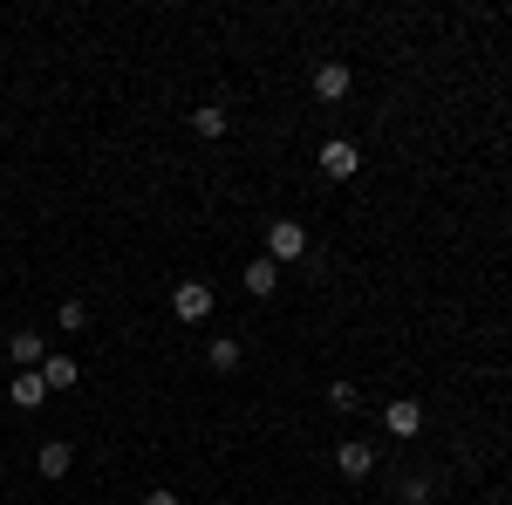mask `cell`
Returning a JSON list of instances; mask_svg holds the SVG:
<instances>
[{
  "label": "cell",
  "mask_w": 512,
  "mask_h": 505,
  "mask_svg": "<svg viewBox=\"0 0 512 505\" xmlns=\"http://www.w3.org/2000/svg\"><path fill=\"white\" fill-rule=\"evenodd\" d=\"M301 253H308V226L301 219H267V260L274 267H294Z\"/></svg>",
  "instance_id": "1"
},
{
  "label": "cell",
  "mask_w": 512,
  "mask_h": 505,
  "mask_svg": "<svg viewBox=\"0 0 512 505\" xmlns=\"http://www.w3.org/2000/svg\"><path fill=\"white\" fill-rule=\"evenodd\" d=\"M355 171H362V151H355L349 137H328V144H321V178L342 185V178H355Z\"/></svg>",
  "instance_id": "2"
},
{
  "label": "cell",
  "mask_w": 512,
  "mask_h": 505,
  "mask_svg": "<svg viewBox=\"0 0 512 505\" xmlns=\"http://www.w3.org/2000/svg\"><path fill=\"white\" fill-rule=\"evenodd\" d=\"M171 314H178V321H205V314H212V287H205V280H178V287H171Z\"/></svg>",
  "instance_id": "3"
},
{
  "label": "cell",
  "mask_w": 512,
  "mask_h": 505,
  "mask_svg": "<svg viewBox=\"0 0 512 505\" xmlns=\"http://www.w3.org/2000/svg\"><path fill=\"white\" fill-rule=\"evenodd\" d=\"M335 471H342L349 485H362V478L376 471V444H369V437H349V444L335 451Z\"/></svg>",
  "instance_id": "4"
},
{
  "label": "cell",
  "mask_w": 512,
  "mask_h": 505,
  "mask_svg": "<svg viewBox=\"0 0 512 505\" xmlns=\"http://www.w3.org/2000/svg\"><path fill=\"white\" fill-rule=\"evenodd\" d=\"M383 430H390V437H417V430H424V403H417V396L383 403Z\"/></svg>",
  "instance_id": "5"
},
{
  "label": "cell",
  "mask_w": 512,
  "mask_h": 505,
  "mask_svg": "<svg viewBox=\"0 0 512 505\" xmlns=\"http://www.w3.org/2000/svg\"><path fill=\"white\" fill-rule=\"evenodd\" d=\"M349 62H321V69H315V96H321V103H342V96H349Z\"/></svg>",
  "instance_id": "6"
},
{
  "label": "cell",
  "mask_w": 512,
  "mask_h": 505,
  "mask_svg": "<svg viewBox=\"0 0 512 505\" xmlns=\"http://www.w3.org/2000/svg\"><path fill=\"white\" fill-rule=\"evenodd\" d=\"M41 383H48V389H76L82 383V362H76V355H41Z\"/></svg>",
  "instance_id": "7"
},
{
  "label": "cell",
  "mask_w": 512,
  "mask_h": 505,
  "mask_svg": "<svg viewBox=\"0 0 512 505\" xmlns=\"http://www.w3.org/2000/svg\"><path fill=\"white\" fill-rule=\"evenodd\" d=\"M69 465H76V451H69L62 437H48V444L35 451V471H41V478H69Z\"/></svg>",
  "instance_id": "8"
},
{
  "label": "cell",
  "mask_w": 512,
  "mask_h": 505,
  "mask_svg": "<svg viewBox=\"0 0 512 505\" xmlns=\"http://www.w3.org/2000/svg\"><path fill=\"white\" fill-rule=\"evenodd\" d=\"M7 396H14V410H41V403H48V383H41V369H21Z\"/></svg>",
  "instance_id": "9"
},
{
  "label": "cell",
  "mask_w": 512,
  "mask_h": 505,
  "mask_svg": "<svg viewBox=\"0 0 512 505\" xmlns=\"http://www.w3.org/2000/svg\"><path fill=\"white\" fill-rule=\"evenodd\" d=\"M205 362H212L219 376H233L239 362H246V349H239V335H212V349H205Z\"/></svg>",
  "instance_id": "10"
},
{
  "label": "cell",
  "mask_w": 512,
  "mask_h": 505,
  "mask_svg": "<svg viewBox=\"0 0 512 505\" xmlns=\"http://www.w3.org/2000/svg\"><path fill=\"white\" fill-rule=\"evenodd\" d=\"M274 287H280V267H274V260H267V253H260V260L246 267V294H253V301H267Z\"/></svg>",
  "instance_id": "11"
},
{
  "label": "cell",
  "mask_w": 512,
  "mask_h": 505,
  "mask_svg": "<svg viewBox=\"0 0 512 505\" xmlns=\"http://www.w3.org/2000/svg\"><path fill=\"white\" fill-rule=\"evenodd\" d=\"M7 355H14L21 369H35V362H41V335H35V328H14V335H7Z\"/></svg>",
  "instance_id": "12"
},
{
  "label": "cell",
  "mask_w": 512,
  "mask_h": 505,
  "mask_svg": "<svg viewBox=\"0 0 512 505\" xmlns=\"http://www.w3.org/2000/svg\"><path fill=\"white\" fill-rule=\"evenodd\" d=\"M226 123H233V117H226L219 103H198V110H192V130H198V137H226Z\"/></svg>",
  "instance_id": "13"
},
{
  "label": "cell",
  "mask_w": 512,
  "mask_h": 505,
  "mask_svg": "<svg viewBox=\"0 0 512 505\" xmlns=\"http://www.w3.org/2000/svg\"><path fill=\"white\" fill-rule=\"evenodd\" d=\"M396 499H403V505H424V499H431V478H424V471H417V478H403V492H396Z\"/></svg>",
  "instance_id": "14"
},
{
  "label": "cell",
  "mask_w": 512,
  "mask_h": 505,
  "mask_svg": "<svg viewBox=\"0 0 512 505\" xmlns=\"http://www.w3.org/2000/svg\"><path fill=\"white\" fill-rule=\"evenodd\" d=\"M328 403H335V410H355V403H362V389H355V383H335V389H328Z\"/></svg>",
  "instance_id": "15"
},
{
  "label": "cell",
  "mask_w": 512,
  "mask_h": 505,
  "mask_svg": "<svg viewBox=\"0 0 512 505\" xmlns=\"http://www.w3.org/2000/svg\"><path fill=\"white\" fill-rule=\"evenodd\" d=\"M55 321H62V328H82V321H89V301H62V314H55Z\"/></svg>",
  "instance_id": "16"
},
{
  "label": "cell",
  "mask_w": 512,
  "mask_h": 505,
  "mask_svg": "<svg viewBox=\"0 0 512 505\" xmlns=\"http://www.w3.org/2000/svg\"><path fill=\"white\" fill-rule=\"evenodd\" d=\"M144 505H185V499H178V492H164V485H158V492H144Z\"/></svg>",
  "instance_id": "17"
}]
</instances>
